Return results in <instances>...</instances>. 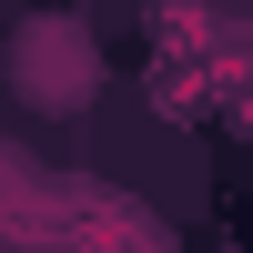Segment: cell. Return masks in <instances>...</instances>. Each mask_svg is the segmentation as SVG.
Wrapping results in <instances>:
<instances>
[{"instance_id":"6da1fadb","label":"cell","mask_w":253,"mask_h":253,"mask_svg":"<svg viewBox=\"0 0 253 253\" xmlns=\"http://www.w3.org/2000/svg\"><path fill=\"white\" fill-rule=\"evenodd\" d=\"M10 81H20V101H41V112H71V101H91L101 61H91V41H81L71 20H31L20 51H10Z\"/></svg>"}]
</instances>
